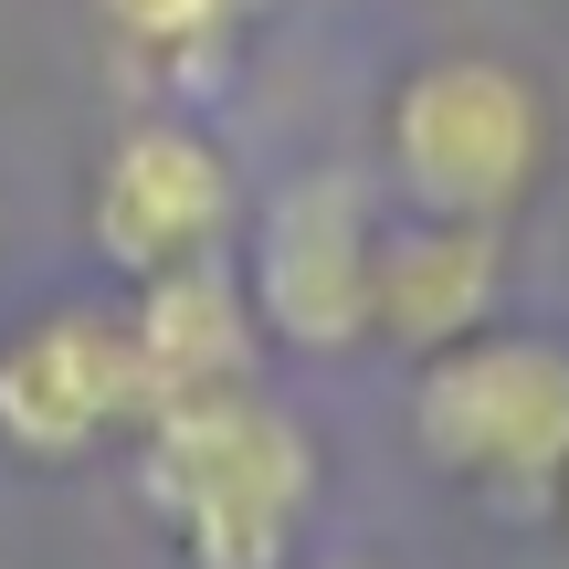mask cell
Masks as SVG:
<instances>
[{
	"label": "cell",
	"mask_w": 569,
	"mask_h": 569,
	"mask_svg": "<svg viewBox=\"0 0 569 569\" xmlns=\"http://www.w3.org/2000/svg\"><path fill=\"white\" fill-rule=\"evenodd\" d=\"M369 243H380V211L359 169H296L284 190H264L243 232V296L264 348H296V359L369 348Z\"/></svg>",
	"instance_id": "277c9868"
},
{
	"label": "cell",
	"mask_w": 569,
	"mask_h": 569,
	"mask_svg": "<svg viewBox=\"0 0 569 569\" xmlns=\"http://www.w3.org/2000/svg\"><path fill=\"white\" fill-rule=\"evenodd\" d=\"M380 159L401 211H443V222H496L507 232L528 211V190L549 180V96L528 63L507 53H422L380 106Z\"/></svg>",
	"instance_id": "7a4b0ae2"
},
{
	"label": "cell",
	"mask_w": 569,
	"mask_h": 569,
	"mask_svg": "<svg viewBox=\"0 0 569 569\" xmlns=\"http://www.w3.org/2000/svg\"><path fill=\"white\" fill-rule=\"evenodd\" d=\"M96 21L148 74H201V63H222V42L243 32V0H96Z\"/></svg>",
	"instance_id": "9c48e42d"
},
{
	"label": "cell",
	"mask_w": 569,
	"mask_h": 569,
	"mask_svg": "<svg viewBox=\"0 0 569 569\" xmlns=\"http://www.w3.org/2000/svg\"><path fill=\"white\" fill-rule=\"evenodd\" d=\"M496 327V222H443V211H390L369 243V338L432 348Z\"/></svg>",
	"instance_id": "ba28073f"
},
{
	"label": "cell",
	"mask_w": 569,
	"mask_h": 569,
	"mask_svg": "<svg viewBox=\"0 0 569 569\" xmlns=\"http://www.w3.org/2000/svg\"><path fill=\"white\" fill-rule=\"evenodd\" d=\"M411 443L432 475L538 507L569 486V338L549 327H475L411 369Z\"/></svg>",
	"instance_id": "3957f363"
},
{
	"label": "cell",
	"mask_w": 569,
	"mask_h": 569,
	"mask_svg": "<svg viewBox=\"0 0 569 569\" xmlns=\"http://www.w3.org/2000/svg\"><path fill=\"white\" fill-rule=\"evenodd\" d=\"M327 569H380V559H327Z\"/></svg>",
	"instance_id": "30bf717a"
},
{
	"label": "cell",
	"mask_w": 569,
	"mask_h": 569,
	"mask_svg": "<svg viewBox=\"0 0 569 569\" xmlns=\"http://www.w3.org/2000/svg\"><path fill=\"white\" fill-rule=\"evenodd\" d=\"M96 253L127 284L169 274V264H201V253L232 243L243 222V180H232L222 138L190 117H138L117 148L96 159Z\"/></svg>",
	"instance_id": "8992f818"
},
{
	"label": "cell",
	"mask_w": 569,
	"mask_h": 569,
	"mask_svg": "<svg viewBox=\"0 0 569 569\" xmlns=\"http://www.w3.org/2000/svg\"><path fill=\"white\" fill-rule=\"evenodd\" d=\"M317 432L274 401L264 380L232 401L159 411L138 432V507L169 528L190 569H284L317 517Z\"/></svg>",
	"instance_id": "6da1fadb"
},
{
	"label": "cell",
	"mask_w": 569,
	"mask_h": 569,
	"mask_svg": "<svg viewBox=\"0 0 569 569\" xmlns=\"http://www.w3.org/2000/svg\"><path fill=\"white\" fill-rule=\"evenodd\" d=\"M148 432L127 306H42L0 338V453L11 465H96Z\"/></svg>",
	"instance_id": "5b68a950"
},
{
	"label": "cell",
	"mask_w": 569,
	"mask_h": 569,
	"mask_svg": "<svg viewBox=\"0 0 569 569\" xmlns=\"http://www.w3.org/2000/svg\"><path fill=\"white\" fill-rule=\"evenodd\" d=\"M127 348H138V390L148 422L190 401H232V390L264 380V327H253L243 264L201 253V264H169L127 296Z\"/></svg>",
	"instance_id": "52a82bcc"
},
{
	"label": "cell",
	"mask_w": 569,
	"mask_h": 569,
	"mask_svg": "<svg viewBox=\"0 0 569 569\" xmlns=\"http://www.w3.org/2000/svg\"><path fill=\"white\" fill-rule=\"evenodd\" d=\"M559 496H569V486H559Z\"/></svg>",
	"instance_id": "8fae6325"
}]
</instances>
